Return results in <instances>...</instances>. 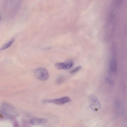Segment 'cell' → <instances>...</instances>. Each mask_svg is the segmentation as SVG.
I'll return each instance as SVG.
<instances>
[{
    "label": "cell",
    "instance_id": "6da1fadb",
    "mask_svg": "<svg viewBox=\"0 0 127 127\" xmlns=\"http://www.w3.org/2000/svg\"><path fill=\"white\" fill-rule=\"evenodd\" d=\"M1 110L3 115L7 117H11L15 115V112L13 107L6 103H4L2 104Z\"/></svg>",
    "mask_w": 127,
    "mask_h": 127
},
{
    "label": "cell",
    "instance_id": "7a4b0ae2",
    "mask_svg": "<svg viewBox=\"0 0 127 127\" xmlns=\"http://www.w3.org/2000/svg\"><path fill=\"white\" fill-rule=\"evenodd\" d=\"M34 75L37 79L42 81L47 80L49 78V74L47 70L45 68H38L34 71Z\"/></svg>",
    "mask_w": 127,
    "mask_h": 127
},
{
    "label": "cell",
    "instance_id": "3957f363",
    "mask_svg": "<svg viewBox=\"0 0 127 127\" xmlns=\"http://www.w3.org/2000/svg\"><path fill=\"white\" fill-rule=\"evenodd\" d=\"M88 99L91 109L95 111H98L100 108L101 105L97 97L94 95H91L89 96Z\"/></svg>",
    "mask_w": 127,
    "mask_h": 127
},
{
    "label": "cell",
    "instance_id": "277c9868",
    "mask_svg": "<svg viewBox=\"0 0 127 127\" xmlns=\"http://www.w3.org/2000/svg\"><path fill=\"white\" fill-rule=\"evenodd\" d=\"M71 99L68 97L65 96L60 98L44 100V102L51 103L58 105H62L70 102Z\"/></svg>",
    "mask_w": 127,
    "mask_h": 127
},
{
    "label": "cell",
    "instance_id": "5b68a950",
    "mask_svg": "<svg viewBox=\"0 0 127 127\" xmlns=\"http://www.w3.org/2000/svg\"><path fill=\"white\" fill-rule=\"evenodd\" d=\"M73 65V62L70 61L58 63L55 64L56 68L58 69H67L71 68Z\"/></svg>",
    "mask_w": 127,
    "mask_h": 127
},
{
    "label": "cell",
    "instance_id": "8992f818",
    "mask_svg": "<svg viewBox=\"0 0 127 127\" xmlns=\"http://www.w3.org/2000/svg\"><path fill=\"white\" fill-rule=\"evenodd\" d=\"M47 120L46 119L35 118L32 119L31 121V123L35 125H39L46 123Z\"/></svg>",
    "mask_w": 127,
    "mask_h": 127
},
{
    "label": "cell",
    "instance_id": "52a82bcc",
    "mask_svg": "<svg viewBox=\"0 0 127 127\" xmlns=\"http://www.w3.org/2000/svg\"><path fill=\"white\" fill-rule=\"evenodd\" d=\"M110 67L111 70L113 72H116L117 70V65L116 62L114 59H112L110 61Z\"/></svg>",
    "mask_w": 127,
    "mask_h": 127
},
{
    "label": "cell",
    "instance_id": "ba28073f",
    "mask_svg": "<svg viewBox=\"0 0 127 127\" xmlns=\"http://www.w3.org/2000/svg\"><path fill=\"white\" fill-rule=\"evenodd\" d=\"M14 38H12L6 43L1 48L0 50H2L10 47L14 42Z\"/></svg>",
    "mask_w": 127,
    "mask_h": 127
},
{
    "label": "cell",
    "instance_id": "9c48e42d",
    "mask_svg": "<svg viewBox=\"0 0 127 127\" xmlns=\"http://www.w3.org/2000/svg\"><path fill=\"white\" fill-rule=\"evenodd\" d=\"M64 78L63 77L60 76L56 80V82L58 84H60L64 82Z\"/></svg>",
    "mask_w": 127,
    "mask_h": 127
},
{
    "label": "cell",
    "instance_id": "30bf717a",
    "mask_svg": "<svg viewBox=\"0 0 127 127\" xmlns=\"http://www.w3.org/2000/svg\"><path fill=\"white\" fill-rule=\"evenodd\" d=\"M81 66H78L72 70L70 72V73L72 74H74L80 70L81 68Z\"/></svg>",
    "mask_w": 127,
    "mask_h": 127
}]
</instances>
